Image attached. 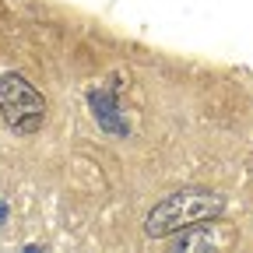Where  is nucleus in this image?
Segmentation results:
<instances>
[{
  "mask_svg": "<svg viewBox=\"0 0 253 253\" xmlns=\"http://www.w3.org/2000/svg\"><path fill=\"white\" fill-rule=\"evenodd\" d=\"M221 211H225V201L218 194H211V190H179V194L166 197L148 214L144 232L151 239H158V236H169V232H183L190 225H197V221L218 218Z\"/></svg>",
  "mask_w": 253,
  "mask_h": 253,
  "instance_id": "f257e3e1",
  "label": "nucleus"
},
{
  "mask_svg": "<svg viewBox=\"0 0 253 253\" xmlns=\"http://www.w3.org/2000/svg\"><path fill=\"white\" fill-rule=\"evenodd\" d=\"M0 113L18 134H36L46 120V99L21 74L0 78Z\"/></svg>",
  "mask_w": 253,
  "mask_h": 253,
  "instance_id": "f03ea898",
  "label": "nucleus"
},
{
  "mask_svg": "<svg viewBox=\"0 0 253 253\" xmlns=\"http://www.w3.org/2000/svg\"><path fill=\"white\" fill-rule=\"evenodd\" d=\"M91 106H95V116H99V123L106 126V130H113V134H126V123L116 120L113 95H106V91H91Z\"/></svg>",
  "mask_w": 253,
  "mask_h": 253,
  "instance_id": "7ed1b4c3",
  "label": "nucleus"
},
{
  "mask_svg": "<svg viewBox=\"0 0 253 253\" xmlns=\"http://www.w3.org/2000/svg\"><path fill=\"white\" fill-rule=\"evenodd\" d=\"M176 243V250H204V246H218L221 239L211 232V225H190V232H183V236H176L172 239Z\"/></svg>",
  "mask_w": 253,
  "mask_h": 253,
  "instance_id": "20e7f679",
  "label": "nucleus"
},
{
  "mask_svg": "<svg viewBox=\"0 0 253 253\" xmlns=\"http://www.w3.org/2000/svg\"><path fill=\"white\" fill-rule=\"evenodd\" d=\"M0 221H4V204H0Z\"/></svg>",
  "mask_w": 253,
  "mask_h": 253,
  "instance_id": "39448f33",
  "label": "nucleus"
}]
</instances>
